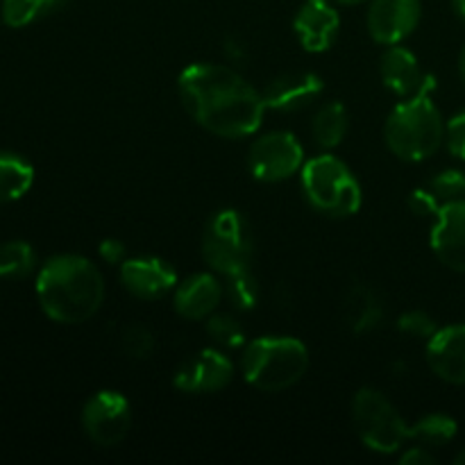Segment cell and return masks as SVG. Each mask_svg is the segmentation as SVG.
<instances>
[{"mask_svg":"<svg viewBox=\"0 0 465 465\" xmlns=\"http://www.w3.org/2000/svg\"><path fill=\"white\" fill-rule=\"evenodd\" d=\"M186 114L212 134L245 139L262 127L263 95L241 73L223 64H191L177 77Z\"/></svg>","mask_w":465,"mask_h":465,"instance_id":"cell-1","label":"cell"},{"mask_svg":"<svg viewBox=\"0 0 465 465\" xmlns=\"http://www.w3.org/2000/svg\"><path fill=\"white\" fill-rule=\"evenodd\" d=\"M36 298L50 321L82 325L104 302V280L94 262L80 254H57L36 275Z\"/></svg>","mask_w":465,"mask_h":465,"instance_id":"cell-2","label":"cell"},{"mask_svg":"<svg viewBox=\"0 0 465 465\" xmlns=\"http://www.w3.org/2000/svg\"><path fill=\"white\" fill-rule=\"evenodd\" d=\"M391 153L404 162H425L445 143V121L431 94L404 98L393 107L384 125Z\"/></svg>","mask_w":465,"mask_h":465,"instance_id":"cell-3","label":"cell"},{"mask_svg":"<svg viewBox=\"0 0 465 465\" xmlns=\"http://www.w3.org/2000/svg\"><path fill=\"white\" fill-rule=\"evenodd\" d=\"M309 371V350L291 336H262L245 345L241 372L252 389L280 393L298 384Z\"/></svg>","mask_w":465,"mask_h":465,"instance_id":"cell-4","label":"cell"},{"mask_svg":"<svg viewBox=\"0 0 465 465\" xmlns=\"http://www.w3.org/2000/svg\"><path fill=\"white\" fill-rule=\"evenodd\" d=\"M304 198L316 212L331 218L354 216L361 209L363 193L357 177L334 154H321L300 171Z\"/></svg>","mask_w":465,"mask_h":465,"instance_id":"cell-5","label":"cell"},{"mask_svg":"<svg viewBox=\"0 0 465 465\" xmlns=\"http://www.w3.org/2000/svg\"><path fill=\"white\" fill-rule=\"evenodd\" d=\"M352 425L361 443L377 454H398L411 439V425L377 389L357 391L352 400Z\"/></svg>","mask_w":465,"mask_h":465,"instance_id":"cell-6","label":"cell"},{"mask_svg":"<svg viewBox=\"0 0 465 465\" xmlns=\"http://www.w3.org/2000/svg\"><path fill=\"white\" fill-rule=\"evenodd\" d=\"M252 250V234L241 212L221 209L209 218L203 234V257L213 272L227 280L250 271Z\"/></svg>","mask_w":465,"mask_h":465,"instance_id":"cell-7","label":"cell"},{"mask_svg":"<svg viewBox=\"0 0 465 465\" xmlns=\"http://www.w3.org/2000/svg\"><path fill=\"white\" fill-rule=\"evenodd\" d=\"M304 166V150L291 132H268L259 136L248 153V168L254 180L277 184L298 175Z\"/></svg>","mask_w":465,"mask_h":465,"instance_id":"cell-8","label":"cell"},{"mask_svg":"<svg viewBox=\"0 0 465 465\" xmlns=\"http://www.w3.org/2000/svg\"><path fill=\"white\" fill-rule=\"evenodd\" d=\"M132 427L130 400L118 391H98L82 409V430L98 448H116Z\"/></svg>","mask_w":465,"mask_h":465,"instance_id":"cell-9","label":"cell"},{"mask_svg":"<svg viewBox=\"0 0 465 465\" xmlns=\"http://www.w3.org/2000/svg\"><path fill=\"white\" fill-rule=\"evenodd\" d=\"M234 377V366L230 359L216 348L200 350L198 354L182 363L173 377V386L182 393L189 395H207L221 393L227 389Z\"/></svg>","mask_w":465,"mask_h":465,"instance_id":"cell-10","label":"cell"},{"mask_svg":"<svg viewBox=\"0 0 465 465\" xmlns=\"http://www.w3.org/2000/svg\"><path fill=\"white\" fill-rule=\"evenodd\" d=\"M420 16V0H371L366 25L372 41L381 45H398L413 35Z\"/></svg>","mask_w":465,"mask_h":465,"instance_id":"cell-11","label":"cell"},{"mask_svg":"<svg viewBox=\"0 0 465 465\" xmlns=\"http://www.w3.org/2000/svg\"><path fill=\"white\" fill-rule=\"evenodd\" d=\"M121 284L143 302L166 298L177 286V272L168 262L157 257H134L121 263Z\"/></svg>","mask_w":465,"mask_h":465,"instance_id":"cell-12","label":"cell"},{"mask_svg":"<svg viewBox=\"0 0 465 465\" xmlns=\"http://www.w3.org/2000/svg\"><path fill=\"white\" fill-rule=\"evenodd\" d=\"M381 82L386 89L393 91L398 98H413L420 94H431L436 89V80L430 73H422L420 62L411 50L402 45H386V53L380 62Z\"/></svg>","mask_w":465,"mask_h":465,"instance_id":"cell-13","label":"cell"},{"mask_svg":"<svg viewBox=\"0 0 465 465\" xmlns=\"http://www.w3.org/2000/svg\"><path fill=\"white\" fill-rule=\"evenodd\" d=\"M430 243L445 268L465 272V200L445 203L439 209Z\"/></svg>","mask_w":465,"mask_h":465,"instance_id":"cell-14","label":"cell"},{"mask_svg":"<svg viewBox=\"0 0 465 465\" xmlns=\"http://www.w3.org/2000/svg\"><path fill=\"white\" fill-rule=\"evenodd\" d=\"M341 16L330 0H307L293 18V30L307 53H325L339 39Z\"/></svg>","mask_w":465,"mask_h":465,"instance_id":"cell-15","label":"cell"},{"mask_svg":"<svg viewBox=\"0 0 465 465\" xmlns=\"http://www.w3.org/2000/svg\"><path fill=\"white\" fill-rule=\"evenodd\" d=\"M427 363L439 380L465 386V325H450L427 341Z\"/></svg>","mask_w":465,"mask_h":465,"instance_id":"cell-16","label":"cell"},{"mask_svg":"<svg viewBox=\"0 0 465 465\" xmlns=\"http://www.w3.org/2000/svg\"><path fill=\"white\" fill-rule=\"evenodd\" d=\"M322 80L316 73H286L268 82L262 91L266 109L275 112H300L321 98Z\"/></svg>","mask_w":465,"mask_h":465,"instance_id":"cell-17","label":"cell"},{"mask_svg":"<svg viewBox=\"0 0 465 465\" xmlns=\"http://www.w3.org/2000/svg\"><path fill=\"white\" fill-rule=\"evenodd\" d=\"M223 284L212 272H198V275L186 277L182 284L173 291V307L186 321H207L212 313H216L218 304L223 300Z\"/></svg>","mask_w":465,"mask_h":465,"instance_id":"cell-18","label":"cell"},{"mask_svg":"<svg viewBox=\"0 0 465 465\" xmlns=\"http://www.w3.org/2000/svg\"><path fill=\"white\" fill-rule=\"evenodd\" d=\"M343 316L354 334H368V331H375L377 327H381L386 318V309L380 293L372 286L354 284L345 293Z\"/></svg>","mask_w":465,"mask_h":465,"instance_id":"cell-19","label":"cell"},{"mask_svg":"<svg viewBox=\"0 0 465 465\" xmlns=\"http://www.w3.org/2000/svg\"><path fill=\"white\" fill-rule=\"evenodd\" d=\"M348 109L341 103H327L312 121V139L321 150H334L348 134Z\"/></svg>","mask_w":465,"mask_h":465,"instance_id":"cell-20","label":"cell"},{"mask_svg":"<svg viewBox=\"0 0 465 465\" xmlns=\"http://www.w3.org/2000/svg\"><path fill=\"white\" fill-rule=\"evenodd\" d=\"M35 184V168L18 154L0 153V204L21 200Z\"/></svg>","mask_w":465,"mask_h":465,"instance_id":"cell-21","label":"cell"},{"mask_svg":"<svg viewBox=\"0 0 465 465\" xmlns=\"http://www.w3.org/2000/svg\"><path fill=\"white\" fill-rule=\"evenodd\" d=\"M62 5L64 0H3V23L18 30L54 14Z\"/></svg>","mask_w":465,"mask_h":465,"instance_id":"cell-22","label":"cell"},{"mask_svg":"<svg viewBox=\"0 0 465 465\" xmlns=\"http://www.w3.org/2000/svg\"><path fill=\"white\" fill-rule=\"evenodd\" d=\"M36 266V254L25 241L0 243V277L3 280H23Z\"/></svg>","mask_w":465,"mask_h":465,"instance_id":"cell-23","label":"cell"},{"mask_svg":"<svg viewBox=\"0 0 465 465\" xmlns=\"http://www.w3.org/2000/svg\"><path fill=\"white\" fill-rule=\"evenodd\" d=\"M457 436V420L445 413H430L411 425V439L427 448H443Z\"/></svg>","mask_w":465,"mask_h":465,"instance_id":"cell-24","label":"cell"},{"mask_svg":"<svg viewBox=\"0 0 465 465\" xmlns=\"http://www.w3.org/2000/svg\"><path fill=\"white\" fill-rule=\"evenodd\" d=\"M207 334L223 350H239L245 345V327L232 313H212L207 318Z\"/></svg>","mask_w":465,"mask_h":465,"instance_id":"cell-25","label":"cell"},{"mask_svg":"<svg viewBox=\"0 0 465 465\" xmlns=\"http://www.w3.org/2000/svg\"><path fill=\"white\" fill-rule=\"evenodd\" d=\"M227 295L236 304V309L252 312L262 300V289H259V282L250 275V271H245L234 277H227Z\"/></svg>","mask_w":465,"mask_h":465,"instance_id":"cell-26","label":"cell"},{"mask_svg":"<svg viewBox=\"0 0 465 465\" xmlns=\"http://www.w3.org/2000/svg\"><path fill=\"white\" fill-rule=\"evenodd\" d=\"M121 348L130 359L143 361L154 352V334L145 325H127L121 331Z\"/></svg>","mask_w":465,"mask_h":465,"instance_id":"cell-27","label":"cell"},{"mask_svg":"<svg viewBox=\"0 0 465 465\" xmlns=\"http://www.w3.org/2000/svg\"><path fill=\"white\" fill-rule=\"evenodd\" d=\"M427 189L439 198L440 204L461 200V195L465 193V173L454 171V168H450V171H440L439 175L427 184Z\"/></svg>","mask_w":465,"mask_h":465,"instance_id":"cell-28","label":"cell"},{"mask_svg":"<svg viewBox=\"0 0 465 465\" xmlns=\"http://www.w3.org/2000/svg\"><path fill=\"white\" fill-rule=\"evenodd\" d=\"M398 330L402 334L413 336V339H427L439 331L436 327V321L427 312H420V309H411V312H404L402 316L398 318Z\"/></svg>","mask_w":465,"mask_h":465,"instance_id":"cell-29","label":"cell"},{"mask_svg":"<svg viewBox=\"0 0 465 465\" xmlns=\"http://www.w3.org/2000/svg\"><path fill=\"white\" fill-rule=\"evenodd\" d=\"M445 145L452 157L465 162V109L445 123Z\"/></svg>","mask_w":465,"mask_h":465,"instance_id":"cell-30","label":"cell"},{"mask_svg":"<svg viewBox=\"0 0 465 465\" xmlns=\"http://www.w3.org/2000/svg\"><path fill=\"white\" fill-rule=\"evenodd\" d=\"M409 209H411L416 216H434L439 213V209L443 207V204L439 203V198H436L434 193H431L430 189H416L409 193Z\"/></svg>","mask_w":465,"mask_h":465,"instance_id":"cell-31","label":"cell"},{"mask_svg":"<svg viewBox=\"0 0 465 465\" xmlns=\"http://www.w3.org/2000/svg\"><path fill=\"white\" fill-rule=\"evenodd\" d=\"M98 252H100V259L107 263H112V266H121V263L127 259L125 243L118 239H104L103 243H100Z\"/></svg>","mask_w":465,"mask_h":465,"instance_id":"cell-32","label":"cell"},{"mask_svg":"<svg viewBox=\"0 0 465 465\" xmlns=\"http://www.w3.org/2000/svg\"><path fill=\"white\" fill-rule=\"evenodd\" d=\"M402 465H434L436 457L427 450V445H418V448H409L407 452L400 457Z\"/></svg>","mask_w":465,"mask_h":465,"instance_id":"cell-33","label":"cell"},{"mask_svg":"<svg viewBox=\"0 0 465 465\" xmlns=\"http://www.w3.org/2000/svg\"><path fill=\"white\" fill-rule=\"evenodd\" d=\"M452 7H454V12H457L459 21L465 25V0H452Z\"/></svg>","mask_w":465,"mask_h":465,"instance_id":"cell-34","label":"cell"},{"mask_svg":"<svg viewBox=\"0 0 465 465\" xmlns=\"http://www.w3.org/2000/svg\"><path fill=\"white\" fill-rule=\"evenodd\" d=\"M459 75H461V82L465 86V48L461 50V54H459Z\"/></svg>","mask_w":465,"mask_h":465,"instance_id":"cell-35","label":"cell"},{"mask_svg":"<svg viewBox=\"0 0 465 465\" xmlns=\"http://www.w3.org/2000/svg\"><path fill=\"white\" fill-rule=\"evenodd\" d=\"M454 463H457V465H465V448L461 450V452L457 454V459H454Z\"/></svg>","mask_w":465,"mask_h":465,"instance_id":"cell-36","label":"cell"},{"mask_svg":"<svg viewBox=\"0 0 465 465\" xmlns=\"http://www.w3.org/2000/svg\"><path fill=\"white\" fill-rule=\"evenodd\" d=\"M336 3H341V5H361V3H368V0H336Z\"/></svg>","mask_w":465,"mask_h":465,"instance_id":"cell-37","label":"cell"}]
</instances>
